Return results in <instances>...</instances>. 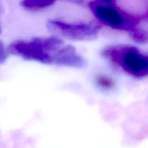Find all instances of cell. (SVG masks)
Masks as SVG:
<instances>
[{
	"label": "cell",
	"instance_id": "obj_3",
	"mask_svg": "<svg viewBox=\"0 0 148 148\" xmlns=\"http://www.w3.org/2000/svg\"><path fill=\"white\" fill-rule=\"evenodd\" d=\"M48 30L54 34L72 40H90L95 38L101 26L93 22L69 23L56 20L47 22Z\"/></svg>",
	"mask_w": 148,
	"mask_h": 148
},
{
	"label": "cell",
	"instance_id": "obj_10",
	"mask_svg": "<svg viewBox=\"0 0 148 148\" xmlns=\"http://www.w3.org/2000/svg\"><path fill=\"white\" fill-rule=\"evenodd\" d=\"M95 2L104 6H114L116 0H95Z\"/></svg>",
	"mask_w": 148,
	"mask_h": 148
},
{
	"label": "cell",
	"instance_id": "obj_1",
	"mask_svg": "<svg viewBox=\"0 0 148 148\" xmlns=\"http://www.w3.org/2000/svg\"><path fill=\"white\" fill-rule=\"evenodd\" d=\"M102 56L134 77L142 79L147 76V56L137 47L127 45L108 46L102 51Z\"/></svg>",
	"mask_w": 148,
	"mask_h": 148
},
{
	"label": "cell",
	"instance_id": "obj_2",
	"mask_svg": "<svg viewBox=\"0 0 148 148\" xmlns=\"http://www.w3.org/2000/svg\"><path fill=\"white\" fill-rule=\"evenodd\" d=\"M94 16L105 25L113 29L129 33L135 30L142 21L147 18V14H133L114 6H104L90 1L88 4Z\"/></svg>",
	"mask_w": 148,
	"mask_h": 148
},
{
	"label": "cell",
	"instance_id": "obj_4",
	"mask_svg": "<svg viewBox=\"0 0 148 148\" xmlns=\"http://www.w3.org/2000/svg\"><path fill=\"white\" fill-rule=\"evenodd\" d=\"M7 52L26 60L36 61L46 64H52L53 59L44 49L40 37L30 40H16L7 48Z\"/></svg>",
	"mask_w": 148,
	"mask_h": 148
},
{
	"label": "cell",
	"instance_id": "obj_8",
	"mask_svg": "<svg viewBox=\"0 0 148 148\" xmlns=\"http://www.w3.org/2000/svg\"><path fill=\"white\" fill-rule=\"evenodd\" d=\"M133 40L139 43H145L147 41V32L141 28H136L130 33Z\"/></svg>",
	"mask_w": 148,
	"mask_h": 148
},
{
	"label": "cell",
	"instance_id": "obj_6",
	"mask_svg": "<svg viewBox=\"0 0 148 148\" xmlns=\"http://www.w3.org/2000/svg\"><path fill=\"white\" fill-rule=\"evenodd\" d=\"M56 0H22L21 6L25 9L30 10H38L46 8L52 5ZM76 2L82 3L85 0H72Z\"/></svg>",
	"mask_w": 148,
	"mask_h": 148
},
{
	"label": "cell",
	"instance_id": "obj_7",
	"mask_svg": "<svg viewBox=\"0 0 148 148\" xmlns=\"http://www.w3.org/2000/svg\"><path fill=\"white\" fill-rule=\"evenodd\" d=\"M96 83L100 88L104 90H111L114 86V81L111 77L100 75L96 77Z\"/></svg>",
	"mask_w": 148,
	"mask_h": 148
},
{
	"label": "cell",
	"instance_id": "obj_9",
	"mask_svg": "<svg viewBox=\"0 0 148 148\" xmlns=\"http://www.w3.org/2000/svg\"><path fill=\"white\" fill-rule=\"evenodd\" d=\"M7 58V51L4 49V44L2 42L0 41V64H2L5 62Z\"/></svg>",
	"mask_w": 148,
	"mask_h": 148
},
{
	"label": "cell",
	"instance_id": "obj_5",
	"mask_svg": "<svg viewBox=\"0 0 148 148\" xmlns=\"http://www.w3.org/2000/svg\"><path fill=\"white\" fill-rule=\"evenodd\" d=\"M53 64L60 66L72 68H83L85 66V60L79 56L75 48L71 45H64L55 55Z\"/></svg>",
	"mask_w": 148,
	"mask_h": 148
}]
</instances>
